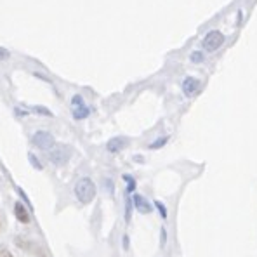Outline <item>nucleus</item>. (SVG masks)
Wrapping results in <instances>:
<instances>
[{"mask_svg":"<svg viewBox=\"0 0 257 257\" xmlns=\"http://www.w3.org/2000/svg\"><path fill=\"white\" fill-rule=\"evenodd\" d=\"M14 210H16V215L21 222H30V214H28V210L23 207L21 202H18L16 205H14Z\"/></svg>","mask_w":257,"mask_h":257,"instance_id":"nucleus-8","label":"nucleus"},{"mask_svg":"<svg viewBox=\"0 0 257 257\" xmlns=\"http://www.w3.org/2000/svg\"><path fill=\"white\" fill-rule=\"evenodd\" d=\"M127 145V141L125 139H113V141H109V145H108V150L109 151H118V150H122L123 146Z\"/></svg>","mask_w":257,"mask_h":257,"instance_id":"nucleus-9","label":"nucleus"},{"mask_svg":"<svg viewBox=\"0 0 257 257\" xmlns=\"http://www.w3.org/2000/svg\"><path fill=\"white\" fill-rule=\"evenodd\" d=\"M0 58H7V52L6 51H0Z\"/></svg>","mask_w":257,"mask_h":257,"instance_id":"nucleus-12","label":"nucleus"},{"mask_svg":"<svg viewBox=\"0 0 257 257\" xmlns=\"http://www.w3.org/2000/svg\"><path fill=\"white\" fill-rule=\"evenodd\" d=\"M75 193H77V198L80 200L82 203H89L92 202L94 195H96V186L90 179H80L78 184L75 186Z\"/></svg>","mask_w":257,"mask_h":257,"instance_id":"nucleus-1","label":"nucleus"},{"mask_svg":"<svg viewBox=\"0 0 257 257\" xmlns=\"http://www.w3.org/2000/svg\"><path fill=\"white\" fill-rule=\"evenodd\" d=\"M222 44H224V35H222L221 32H210L209 35L203 39V47L210 52L215 51V49H219Z\"/></svg>","mask_w":257,"mask_h":257,"instance_id":"nucleus-2","label":"nucleus"},{"mask_svg":"<svg viewBox=\"0 0 257 257\" xmlns=\"http://www.w3.org/2000/svg\"><path fill=\"white\" fill-rule=\"evenodd\" d=\"M0 257H13L9 250H6V248H0Z\"/></svg>","mask_w":257,"mask_h":257,"instance_id":"nucleus-11","label":"nucleus"},{"mask_svg":"<svg viewBox=\"0 0 257 257\" xmlns=\"http://www.w3.org/2000/svg\"><path fill=\"white\" fill-rule=\"evenodd\" d=\"M71 151L66 148V146H56V150L51 151V162L56 165H63L70 160Z\"/></svg>","mask_w":257,"mask_h":257,"instance_id":"nucleus-3","label":"nucleus"},{"mask_svg":"<svg viewBox=\"0 0 257 257\" xmlns=\"http://www.w3.org/2000/svg\"><path fill=\"white\" fill-rule=\"evenodd\" d=\"M134 205H136V209L139 210V212H143V214H148L151 212V205L148 202H146L143 196H139V195H136L134 196Z\"/></svg>","mask_w":257,"mask_h":257,"instance_id":"nucleus-7","label":"nucleus"},{"mask_svg":"<svg viewBox=\"0 0 257 257\" xmlns=\"http://www.w3.org/2000/svg\"><path fill=\"white\" fill-rule=\"evenodd\" d=\"M33 143H35V146H39V148L47 150L54 145V138H52L49 132H37V134L33 136Z\"/></svg>","mask_w":257,"mask_h":257,"instance_id":"nucleus-4","label":"nucleus"},{"mask_svg":"<svg viewBox=\"0 0 257 257\" xmlns=\"http://www.w3.org/2000/svg\"><path fill=\"white\" fill-rule=\"evenodd\" d=\"M89 115V109L84 104V101H82L80 96H75L73 97V116L75 118H85V116Z\"/></svg>","mask_w":257,"mask_h":257,"instance_id":"nucleus-5","label":"nucleus"},{"mask_svg":"<svg viewBox=\"0 0 257 257\" xmlns=\"http://www.w3.org/2000/svg\"><path fill=\"white\" fill-rule=\"evenodd\" d=\"M198 89H200V82L196 80V78L188 77L186 80H184L183 90H184V94H186V96H193V94H196V92H198Z\"/></svg>","mask_w":257,"mask_h":257,"instance_id":"nucleus-6","label":"nucleus"},{"mask_svg":"<svg viewBox=\"0 0 257 257\" xmlns=\"http://www.w3.org/2000/svg\"><path fill=\"white\" fill-rule=\"evenodd\" d=\"M202 59H203L202 52H193V54H191V61L193 63H200Z\"/></svg>","mask_w":257,"mask_h":257,"instance_id":"nucleus-10","label":"nucleus"}]
</instances>
